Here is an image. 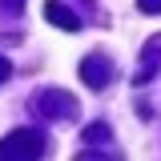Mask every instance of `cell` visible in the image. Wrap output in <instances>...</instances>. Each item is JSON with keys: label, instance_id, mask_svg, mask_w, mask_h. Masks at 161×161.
I'll return each instance as SVG.
<instances>
[{"label": "cell", "instance_id": "obj_5", "mask_svg": "<svg viewBox=\"0 0 161 161\" xmlns=\"http://www.w3.org/2000/svg\"><path fill=\"white\" fill-rule=\"evenodd\" d=\"M97 141H109V125H89V129H85V145H93V149H101Z\"/></svg>", "mask_w": 161, "mask_h": 161}, {"label": "cell", "instance_id": "obj_1", "mask_svg": "<svg viewBox=\"0 0 161 161\" xmlns=\"http://www.w3.org/2000/svg\"><path fill=\"white\" fill-rule=\"evenodd\" d=\"M44 153V137L36 129H16L0 141V161H36Z\"/></svg>", "mask_w": 161, "mask_h": 161}, {"label": "cell", "instance_id": "obj_3", "mask_svg": "<svg viewBox=\"0 0 161 161\" xmlns=\"http://www.w3.org/2000/svg\"><path fill=\"white\" fill-rule=\"evenodd\" d=\"M40 113L53 117V121H69V117H77V101L69 97V93H60V89H48L40 97Z\"/></svg>", "mask_w": 161, "mask_h": 161}, {"label": "cell", "instance_id": "obj_6", "mask_svg": "<svg viewBox=\"0 0 161 161\" xmlns=\"http://www.w3.org/2000/svg\"><path fill=\"white\" fill-rule=\"evenodd\" d=\"M141 12H161V0H137Z\"/></svg>", "mask_w": 161, "mask_h": 161}, {"label": "cell", "instance_id": "obj_9", "mask_svg": "<svg viewBox=\"0 0 161 161\" xmlns=\"http://www.w3.org/2000/svg\"><path fill=\"white\" fill-rule=\"evenodd\" d=\"M8 4H20V0H8Z\"/></svg>", "mask_w": 161, "mask_h": 161}, {"label": "cell", "instance_id": "obj_7", "mask_svg": "<svg viewBox=\"0 0 161 161\" xmlns=\"http://www.w3.org/2000/svg\"><path fill=\"white\" fill-rule=\"evenodd\" d=\"M8 73H12V64H8V60L0 57V85H4V80H8Z\"/></svg>", "mask_w": 161, "mask_h": 161}, {"label": "cell", "instance_id": "obj_8", "mask_svg": "<svg viewBox=\"0 0 161 161\" xmlns=\"http://www.w3.org/2000/svg\"><path fill=\"white\" fill-rule=\"evenodd\" d=\"M77 161H121V157H93V153H85V157H77Z\"/></svg>", "mask_w": 161, "mask_h": 161}, {"label": "cell", "instance_id": "obj_2", "mask_svg": "<svg viewBox=\"0 0 161 161\" xmlns=\"http://www.w3.org/2000/svg\"><path fill=\"white\" fill-rule=\"evenodd\" d=\"M80 80H85L89 89H105V85L113 80V60H109V57H97V53L85 57V60H80Z\"/></svg>", "mask_w": 161, "mask_h": 161}, {"label": "cell", "instance_id": "obj_4", "mask_svg": "<svg viewBox=\"0 0 161 161\" xmlns=\"http://www.w3.org/2000/svg\"><path fill=\"white\" fill-rule=\"evenodd\" d=\"M44 16H48V24H57V28H64V32H77L80 28V20L73 16L60 0H48V4H44Z\"/></svg>", "mask_w": 161, "mask_h": 161}]
</instances>
